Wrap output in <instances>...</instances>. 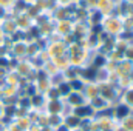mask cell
<instances>
[{
  "mask_svg": "<svg viewBox=\"0 0 133 131\" xmlns=\"http://www.w3.org/2000/svg\"><path fill=\"white\" fill-rule=\"evenodd\" d=\"M119 114H125V108H121L119 110Z\"/></svg>",
  "mask_w": 133,
  "mask_h": 131,
  "instance_id": "obj_1",
  "label": "cell"
}]
</instances>
